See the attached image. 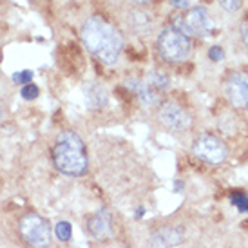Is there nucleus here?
<instances>
[{"label":"nucleus","instance_id":"nucleus-1","mask_svg":"<svg viewBox=\"0 0 248 248\" xmlns=\"http://www.w3.org/2000/svg\"><path fill=\"white\" fill-rule=\"evenodd\" d=\"M83 46L104 63H114L124 47V38L102 16H93L82 26L80 31Z\"/></svg>","mask_w":248,"mask_h":248},{"label":"nucleus","instance_id":"nucleus-2","mask_svg":"<svg viewBox=\"0 0 248 248\" xmlns=\"http://www.w3.org/2000/svg\"><path fill=\"white\" fill-rule=\"evenodd\" d=\"M53 159L60 172L67 176H82L87 172V154L82 138L73 131H63L55 141Z\"/></svg>","mask_w":248,"mask_h":248},{"label":"nucleus","instance_id":"nucleus-3","mask_svg":"<svg viewBox=\"0 0 248 248\" xmlns=\"http://www.w3.org/2000/svg\"><path fill=\"white\" fill-rule=\"evenodd\" d=\"M158 51L167 62H183L190 55V40L176 28H167L158 38Z\"/></svg>","mask_w":248,"mask_h":248},{"label":"nucleus","instance_id":"nucleus-4","mask_svg":"<svg viewBox=\"0 0 248 248\" xmlns=\"http://www.w3.org/2000/svg\"><path fill=\"white\" fill-rule=\"evenodd\" d=\"M20 234L33 248H47L51 245V228L44 217L28 214L20 219Z\"/></svg>","mask_w":248,"mask_h":248},{"label":"nucleus","instance_id":"nucleus-5","mask_svg":"<svg viewBox=\"0 0 248 248\" xmlns=\"http://www.w3.org/2000/svg\"><path fill=\"white\" fill-rule=\"evenodd\" d=\"M174 28L188 35H198V36H207L212 31V22L208 18L207 11L203 7H194L186 15L178 16L174 20Z\"/></svg>","mask_w":248,"mask_h":248},{"label":"nucleus","instance_id":"nucleus-6","mask_svg":"<svg viewBox=\"0 0 248 248\" xmlns=\"http://www.w3.org/2000/svg\"><path fill=\"white\" fill-rule=\"evenodd\" d=\"M192 149L198 158L207 161V163H214V165L225 161V158H227V147H225V143L217 136H212V134L200 136L194 141Z\"/></svg>","mask_w":248,"mask_h":248},{"label":"nucleus","instance_id":"nucleus-7","mask_svg":"<svg viewBox=\"0 0 248 248\" xmlns=\"http://www.w3.org/2000/svg\"><path fill=\"white\" fill-rule=\"evenodd\" d=\"M158 116L159 122L165 125L167 129H172V131H185L192 124L190 114L174 102H167V104L161 105Z\"/></svg>","mask_w":248,"mask_h":248},{"label":"nucleus","instance_id":"nucleus-8","mask_svg":"<svg viewBox=\"0 0 248 248\" xmlns=\"http://www.w3.org/2000/svg\"><path fill=\"white\" fill-rule=\"evenodd\" d=\"M225 93L235 107H248V75L237 73L230 76L225 85Z\"/></svg>","mask_w":248,"mask_h":248},{"label":"nucleus","instance_id":"nucleus-9","mask_svg":"<svg viewBox=\"0 0 248 248\" xmlns=\"http://www.w3.org/2000/svg\"><path fill=\"white\" fill-rule=\"evenodd\" d=\"M183 241V230L181 228L167 227L158 230L156 234L151 237L152 248H172L174 245H179Z\"/></svg>","mask_w":248,"mask_h":248},{"label":"nucleus","instance_id":"nucleus-10","mask_svg":"<svg viewBox=\"0 0 248 248\" xmlns=\"http://www.w3.org/2000/svg\"><path fill=\"white\" fill-rule=\"evenodd\" d=\"M89 230L94 237H105L110 234V216L107 210L98 212L89 219Z\"/></svg>","mask_w":248,"mask_h":248},{"label":"nucleus","instance_id":"nucleus-11","mask_svg":"<svg viewBox=\"0 0 248 248\" xmlns=\"http://www.w3.org/2000/svg\"><path fill=\"white\" fill-rule=\"evenodd\" d=\"M129 85H131L132 91H134V93L140 96V102H141L143 105L158 104L159 94L152 89L151 85H147V83H143V82H138V80H132V82H129Z\"/></svg>","mask_w":248,"mask_h":248},{"label":"nucleus","instance_id":"nucleus-12","mask_svg":"<svg viewBox=\"0 0 248 248\" xmlns=\"http://www.w3.org/2000/svg\"><path fill=\"white\" fill-rule=\"evenodd\" d=\"M85 96L89 100L91 107H102L107 102V94H105L104 87H100V85H89V87H85Z\"/></svg>","mask_w":248,"mask_h":248},{"label":"nucleus","instance_id":"nucleus-13","mask_svg":"<svg viewBox=\"0 0 248 248\" xmlns=\"http://www.w3.org/2000/svg\"><path fill=\"white\" fill-rule=\"evenodd\" d=\"M147 85H151L152 89H163L169 85V78L161 73H151L147 76Z\"/></svg>","mask_w":248,"mask_h":248},{"label":"nucleus","instance_id":"nucleus-14","mask_svg":"<svg viewBox=\"0 0 248 248\" xmlns=\"http://www.w3.org/2000/svg\"><path fill=\"white\" fill-rule=\"evenodd\" d=\"M56 235H58V239H60V241H69L71 225L67 223V221H60V223L56 225Z\"/></svg>","mask_w":248,"mask_h":248},{"label":"nucleus","instance_id":"nucleus-15","mask_svg":"<svg viewBox=\"0 0 248 248\" xmlns=\"http://www.w3.org/2000/svg\"><path fill=\"white\" fill-rule=\"evenodd\" d=\"M230 201H232V205H235V207L239 208V210H243V212L248 210V198L243 192H234L230 196Z\"/></svg>","mask_w":248,"mask_h":248},{"label":"nucleus","instance_id":"nucleus-16","mask_svg":"<svg viewBox=\"0 0 248 248\" xmlns=\"http://www.w3.org/2000/svg\"><path fill=\"white\" fill-rule=\"evenodd\" d=\"M22 96L26 98V100H35L38 96V87H36L35 83H28V85H24V89H22Z\"/></svg>","mask_w":248,"mask_h":248},{"label":"nucleus","instance_id":"nucleus-17","mask_svg":"<svg viewBox=\"0 0 248 248\" xmlns=\"http://www.w3.org/2000/svg\"><path fill=\"white\" fill-rule=\"evenodd\" d=\"M31 78H33V73H31V71H20V73H15L13 75V82L28 85V83L31 82Z\"/></svg>","mask_w":248,"mask_h":248},{"label":"nucleus","instance_id":"nucleus-18","mask_svg":"<svg viewBox=\"0 0 248 248\" xmlns=\"http://www.w3.org/2000/svg\"><path fill=\"white\" fill-rule=\"evenodd\" d=\"M219 4L223 9H227V11H237L239 7H241L243 4V0H219Z\"/></svg>","mask_w":248,"mask_h":248},{"label":"nucleus","instance_id":"nucleus-19","mask_svg":"<svg viewBox=\"0 0 248 248\" xmlns=\"http://www.w3.org/2000/svg\"><path fill=\"white\" fill-rule=\"evenodd\" d=\"M208 56H210V60H214V62H221V60L225 58V53H223V49H221L219 46H214V47L210 49Z\"/></svg>","mask_w":248,"mask_h":248},{"label":"nucleus","instance_id":"nucleus-20","mask_svg":"<svg viewBox=\"0 0 248 248\" xmlns=\"http://www.w3.org/2000/svg\"><path fill=\"white\" fill-rule=\"evenodd\" d=\"M241 38H243V44H245V47L248 49V22H245L241 26Z\"/></svg>","mask_w":248,"mask_h":248},{"label":"nucleus","instance_id":"nucleus-21","mask_svg":"<svg viewBox=\"0 0 248 248\" xmlns=\"http://www.w3.org/2000/svg\"><path fill=\"white\" fill-rule=\"evenodd\" d=\"M170 4H172L174 7H188V0H170Z\"/></svg>","mask_w":248,"mask_h":248},{"label":"nucleus","instance_id":"nucleus-22","mask_svg":"<svg viewBox=\"0 0 248 248\" xmlns=\"http://www.w3.org/2000/svg\"><path fill=\"white\" fill-rule=\"evenodd\" d=\"M132 2H136V4H147V2H151V0H132Z\"/></svg>","mask_w":248,"mask_h":248},{"label":"nucleus","instance_id":"nucleus-23","mask_svg":"<svg viewBox=\"0 0 248 248\" xmlns=\"http://www.w3.org/2000/svg\"><path fill=\"white\" fill-rule=\"evenodd\" d=\"M0 116H2V110H0Z\"/></svg>","mask_w":248,"mask_h":248}]
</instances>
